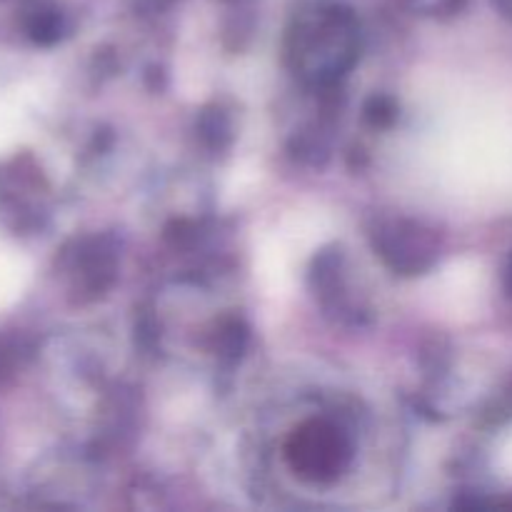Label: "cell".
I'll return each instance as SVG.
<instances>
[{
  "label": "cell",
  "mask_w": 512,
  "mask_h": 512,
  "mask_svg": "<svg viewBox=\"0 0 512 512\" xmlns=\"http://www.w3.org/2000/svg\"><path fill=\"white\" fill-rule=\"evenodd\" d=\"M288 455L293 468L310 480H333L350 458L348 440L328 423H308L300 428Z\"/></svg>",
  "instance_id": "cell-1"
}]
</instances>
